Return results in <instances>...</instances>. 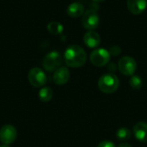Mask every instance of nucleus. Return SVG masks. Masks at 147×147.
I'll use <instances>...</instances> for the list:
<instances>
[{
	"label": "nucleus",
	"instance_id": "11",
	"mask_svg": "<svg viewBox=\"0 0 147 147\" xmlns=\"http://www.w3.org/2000/svg\"><path fill=\"white\" fill-rule=\"evenodd\" d=\"M127 5L131 13L134 15H140L146 9L147 0H127Z\"/></svg>",
	"mask_w": 147,
	"mask_h": 147
},
{
	"label": "nucleus",
	"instance_id": "12",
	"mask_svg": "<svg viewBox=\"0 0 147 147\" xmlns=\"http://www.w3.org/2000/svg\"><path fill=\"white\" fill-rule=\"evenodd\" d=\"M134 135L136 140L142 143H147V123L139 122L134 127Z\"/></svg>",
	"mask_w": 147,
	"mask_h": 147
},
{
	"label": "nucleus",
	"instance_id": "8",
	"mask_svg": "<svg viewBox=\"0 0 147 147\" xmlns=\"http://www.w3.org/2000/svg\"><path fill=\"white\" fill-rule=\"evenodd\" d=\"M17 137V131L11 125H5L0 128V141L6 146L15 142Z\"/></svg>",
	"mask_w": 147,
	"mask_h": 147
},
{
	"label": "nucleus",
	"instance_id": "19",
	"mask_svg": "<svg viewBox=\"0 0 147 147\" xmlns=\"http://www.w3.org/2000/svg\"><path fill=\"white\" fill-rule=\"evenodd\" d=\"M96 147H115V144L109 140H103L101 143H99V145Z\"/></svg>",
	"mask_w": 147,
	"mask_h": 147
},
{
	"label": "nucleus",
	"instance_id": "2",
	"mask_svg": "<svg viewBox=\"0 0 147 147\" xmlns=\"http://www.w3.org/2000/svg\"><path fill=\"white\" fill-rule=\"evenodd\" d=\"M120 85V81L116 75L108 73L102 75L98 80L99 90L105 94H111L117 90Z\"/></svg>",
	"mask_w": 147,
	"mask_h": 147
},
{
	"label": "nucleus",
	"instance_id": "13",
	"mask_svg": "<svg viewBox=\"0 0 147 147\" xmlns=\"http://www.w3.org/2000/svg\"><path fill=\"white\" fill-rule=\"evenodd\" d=\"M84 13V7L80 3H72L67 8V14L71 17H79Z\"/></svg>",
	"mask_w": 147,
	"mask_h": 147
},
{
	"label": "nucleus",
	"instance_id": "15",
	"mask_svg": "<svg viewBox=\"0 0 147 147\" xmlns=\"http://www.w3.org/2000/svg\"><path fill=\"white\" fill-rule=\"evenodd\" d=\"M53 93L51 88L49 87H43L39 91V98L42 102H49L53 98Z\"/></svg>",
	"mask_w": 147,
	"mask_h": 147
},
{
	"label": "nucleus",
	"instance_id": "5",
	"mask_svg": "<svg viewBox=\"0 0 147 147\" xmlns=\"http://www.w3.org/2000/svg\"><path fill=\"white\" fill-rule=\"evenodd\" d=\"M110 53L104 48H97L91 52L90 60L95 66L102 67L106 65L110 60Z\"/></svg>",
	"mask_w": 147,
	"mask_h": 147
},
{
	"label": "nucleus",
	"instance_id": "6",
	"mask_svg": "<svg viewBox=\"0 0 147 147\" xmlns=\"http://www.w3.org/2000/svg\"><path fill=\"white\" fill-rule=\"evenodd\" d=\"M118 69L125 76H133L137 69V63L134 58L124 56L118 62Z\"/></svg>",
	"mask_w": 147,
	"mask_h": 147
},
{
	"label": "nucleus",
	"instance_id": "18",
	"mask_svg": "<svg viewBox=\"0 0 147 147\" xmlns=\"http://www.w3.org/2000/svg\"><path fill=\"white\" fill-rule=\"evenodd\" d=\"M110 55H113V56H117L121 53V47L119 46H113L111 48H110V51H109Z\"/></svg>",
	"mask_w": 147,
	"mask_h": 147
},
{
	"label": "nucleus",
	"instance_id": "20",
	"mask_svg": "<svg viewBox=\"0 0 147 147\" xmlns=\"http://www.w3.org/2000/svg\"><path fill=\"white\" fill-rule=\"evenodd\" d=\"M109 70L110 71H115L116 70V66H115V63H111L109 66Z\"/></svg>",
	"mask_w": 147,
	"mask_h": 147
},
{
	"label": "nucleus",
	"instance_id": "7",
	"mask_svg": "<svg viewBox=\"0 0 147 147\" xmlns=\"http://www.w3.org/2000/svg\"><path fill=\"white\" fill-rule=\"evenodd\" d=\"M28 78L30 84L36 88L41 87L47 83V76L45 72L39 67L32 68L28 72Z\"/></svg>",
	"mask_w": 147,
	"mask_h": 147
},
{
	"label": "nucleus",
	"instance_id": "17",
	"mask_svg": "<svg viewBox=\"0 0 147 147\" xmlns=\"http://www.w3.org/2000/svg\"><path fill=\"white\" fill-rule=\"evenodd\" d=\"M129 84H130V86L133 89H134V90H140L142 87L143 82H142V79H141L140 77L136 76V75H133L130 78Z\"/></svg>",
	"mask_w": 147,
	"mask_h": 147
},
{
	"label": "nucleus",
	"instance_id": "14",
	"mask_svg": "<svg viewBox=\"0 0 147 147\" xmlns=\"http://www.w3.org/2000/svg\"><path fill=\"white\" fill-rule=\"evenodd\" d=\"M47 30L52 34H62L64 28H63V25L61 23L53 21L47 24Z\"/></svg>",
	"mask_w": 147,
	"mask_h": 147
},
{
	"label": "nucleus",
	"instance_id": "1",
	"mask_svg": "<svg viewBox=\"0 0 147 147\" xmlns=\"http://www.w3.org/2000/svg\"><path fill=\"white\" fill-rule=\"evenodd\" d=\"M65 62L72 68H78L83 66L87 59L86 52L83 47L78 45H72L67 47L65 52Z\"/></svg>",
	"mask_w": 147,
	"mask_h": 147
},
{
	"label": "nucleus",
	"instance_id": "10",
	"mask_svg": "<svg viewBox=\"0 0 147 147\" xmlns=\"http://www.w3.org/2000/svg\"><path fill=\"white\" fill-rule=\"evenodd\" d=\"M84 42L88 47L96 48L101 43V37L94 30H89L84 35Z\"/></svg>",
	"mask_w": 147,
	"mask_h": 147
},
{
	"label": "nucleus",
	"instance_id": "4",
	"mask_svg": "<svg viewBox=\"0 0 147 147\" xmlns=\"http://www.w3.org/2000/svg\"><path fill=\"white\" fill-rule=\"evenodd\" d=\"M100 19L96 9H90L86 10L82 17V24L88 30H94L99 26Z\"/></svg>",
	"mask_w": 147,
	"mask_h": 147
},
{
	"label": "nucleus",
	"instance_id": "22",
	"mask_svg": "<svg viewBox=\"0 0 147 147\" xmlns=\"http://www.w3.org/2000/svg\"><path fill=\"white\" fill-rule=\"evenodd\" d=\"M94 2H96V3H101V2H103V1H105V0H93Z\"/></svg>",
	"mask_w": 147,
	"mask_h": 147
},
{
	"label": "nucleus",
	"instance_id": "9",
	"mask_svg": "<svg viewBox=\"0 0 147 147\" xmlns=\"http://www.w3.org/2000/svg\"><path fill=\"white\" fill-rule=\"evenodd\" d=\"M53 78V82L58 85L65 84L70 78V71L66 67H59L54 71Z\"/></svg>",
	"mask_w": 147,
	"mask_h": 147
},
{
	"label": "nucleus",
	"instance_id": "16",
	"mask_svg": "<svg viewBox=\"0 0 147 147\" xmlns=\"http://www.w3.org/2000/svg\"><path fill=\"white\" fill-rule=\"evenodd\" d=\"M131 135H132L131 131L127 127H121L116 132V138L123 142L128 140L131 138Z\"/></svg>",
	"mask_w": 147,
	"mask_h": 147
},
{
	"label": "nucleus",
	"instance_id": "23",
	"mask_svg": "<svg viewBox=\"0 0 147 147\" xmlns=\"http://www.w3.org/2000/svg\"><path fill=\"white\" fill-rule=\"evenodd\" d=\"M0 147H9V146H6V145H3V146H0Z\"/></svg>",
	"mask_w": 147,
	"mask_h": 147
},
{
	"label": "nucleus",
	"instance_id": "3",
	"mask_svg": "<svg viewBox=\"0 0 147 147\" xmlns=\"http://www.w3.org/2000/svg\"><path fill=\"white\" fill-rule=\"evenodd\" d=\"M62 64V56L57 51H53L47 53L42 61L44 69L47 71H55Z\"/></svg>",
	"mask_w": 147,
	"mask_h": 147
},
{
	"label": "nucleus",
	"instance_id": "21",
	"mask_svg": "<svg viewBox=\"0 0 147 147\" xmlns=\"http://www.w3.org/2000/svg\"><path fill=\"white\" fill-rule=\"evenodd\" d=\"M118 147H132V146L129 144V143H127V142H121Z\"/></svg>",
	"mask_w": 147,
	"mask_h": 147
}]
</instances>
